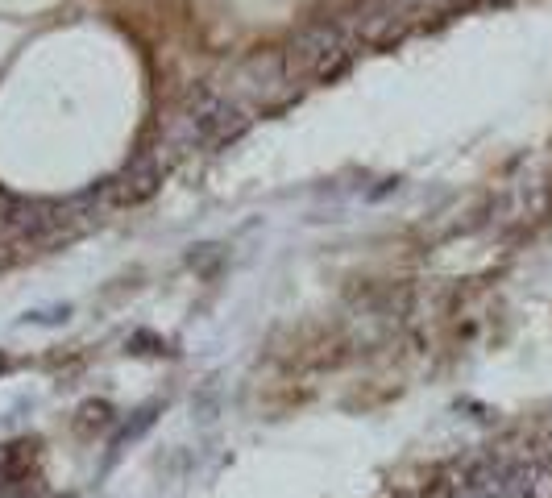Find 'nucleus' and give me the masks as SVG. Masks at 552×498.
I'll list each match as a JSON object with an SVG mask.
<instances>
[{
  "instance_id": "1",
  "label": "nucleus",
  "mask_w": 552,
  "mask_h": 498,
  "mask_svg": "<svg viewBox=\"0 0 552 498\" xmlns=\"http://www.w3.org/2000/svg\"><path fill=\"white\" fill-rule=\"evenodd\" d=\"M357 50H362V42L353 38L349 21L345 17H324V21L308 25V30L295 34L283 46V63H287L291 83L328 79V75H337Z\"/></svg>"
},
{
  "instance_id": "2",
  "label": "nucleus",
  "mask_w": 552,
  "mask_h": 498,
  "mask_svg": "<svg viewBox=\"0 0 552 498\" xmlns=\"http://www.w3.org/2000/svg\"><path fill=\"white\" fill-rule=\"evenodd\" d=\"M220 92H225V100L237 108V113L250 121L258 108H270L274 100H283L295 83L287 75V63H283V50H274V54H254V59H245L237 63L225 79L216 83Z\"/></svg>"
},
{
  "instance_id": "3",
  "label": "nucleus",
  "mask_w": 552,
  "mask_h": 498,
  "mask_svg": "<svg viewBox=\"0 0 552 498\" xmlns=\"http://www.w3.org/2000/svg\"><path fill=\"white\" fill-rule=\"evenodd\" d=\"M167 175H171V166L146 146L142 154H137V158L125 166V171H117V175L108 179L100 191H104V200H108V204H142V200L154 196L158 183L167 179Z\"/></svg>"
},
{
  "instance_id": "4",
  "label": "nucleus",
  "mask_w": 552,
  "mask_h": 498,
  "mask_svg": "<svg viewBox=\"0 0 552 498\" xmlns=\"http://www.w3.org/2000/svg\"><path fill=\"white\" fill-rule=\"evenodd\" d=\"M13 254H17V249H13V241H9L5 233H0V266H5V262H9Z\"/></svg>"
}]
</instances>
